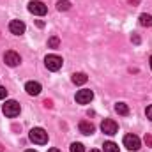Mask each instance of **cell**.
Returning a JSON list of instances; mask_svg holds the SVG:
<instances>
[{"label":"cell","instance_id":"6da1fadb","mask_svg":"<svg viewBox=\"0 0 152 152\" xmlns=\"http://www.w3.org/2000/svg\"><path fill=\"white\" fill-rule=\"evenodd\" d=\"M20 110H21V108H20V103H18V101H12V99H11V101H5V104L2 106L4 115H5V117H11V118H12V117H18V115H20Z\"/></svg>","mask_w":152,"mask_h":152},{"label":"cell","instance_id":"7a4b0ae2","mask_svg":"<svg viewBox=\"0 0 152 152\" xmlns=\"http://www.w3.org/2000/svg\"><path fill=\"white\" fill-rule=\"evenodd\" d=\"M30 140H32L34 143H37V145H44V143L48 142V133H46L42 127H34V129L30 131Z\"/></svg>","mask_w":152,"mask_h":152},{"label":"cell","instance_id":"3957f363","mask_svg":"<svg viewBox=\"0 0 152 152\" xmlns=\"http://www.w3.org/2000/svg\"><path fill=\"white\" fill-rule=\"evenodd\" d=\"M62 64H64V60H62V57H58V55H48V57L44 58V66H46L50 71H58V69L62 67Z\"/></svg>","mask_w":152,"mask_h":152},{"label":"cell","instance_id":"277c9868","mask_svg":"<svg viewBox=\"0 0 152 152\" xmlns=\"http://www.w3.org/2000/svg\"><path fill=\"white\" fill-rule=\"evenodd\" d=\"M101 131L104 134H108V136H113V134H117V131H118V126H117V122L112 120V118H104L101 122Z\"/></svg>","mask_w":152,"mask_h":152},{"label":"cell","instance_id":"5b68a950","mask_svg":"<svg viewBox=\"0 0 152 152\" xmlns=\"http://www.w3.org/2000/svg\"><path fill=\"white\" fill-rule=\"evenodd\" d=\"M92 99H94V92L88 88H81L76 92V103L78 104H88Z\"/></svg>","mask_w":152,"mask_h":152},{"label":"cell","instance_id":"8992f818","mask_svg":"<svg viewBox=\"0 0 152 152\" xmlns=\"http://www.w3.org/2000/svg\"><path fill=\"white\" fill-rule=\"evenodd\" d=\"M4 62H5L9 67H16V66L21 64V57H20L16 51L9 50V51H5V55H4Z\"/></svg>","mask_w":152,"mask_h":152},{"label":"cell","instance_id":"52a82bcc","mask_svg":"<svg viewBox=\"0 0 152 152\" xmlns=\"http://www.w3.org/2000/svg\"><path fill=\"white\" fill-rule=\"evenodd\" d=\"M140 145H142V142H140V138H138L136 134H126V136H124V147H126V149H129V151H138Z\"/></svg>","mask_w":152,"mask_h":152},{"label":"cell","instance_id":"ba28073f","mask_svg":"<svg viewBox=\"0 0 152 152\" xmlns=\"http://www.w3.org/2000/svg\"><path fill=\"white\" fill-rule=\"evenodd\" d=\"M28 11H30L32 14H36V16H44L48 9H46V5H44L42 2L32 0V2H28Z\"/></svg>","mask_w":152,"mask_h":152},{"label":"cell","instance_id":"9c48e42d","mask_svg":"<svg viewBox=\"0 0 152 152\" xmlns=\"http://www.w3.org/2000/svg\"><path fill=\"white\" fill-rule=\"evenodd\" d=\"M25 23L23 21H20V20H12L11 23H9V30L12 32V34H16V36H21L23 32H25Z\"/></svg>","mask_w":152,"mask_h":152},{"label":"cell","instance_id":"30bf717a","mask_svg":"<svg viewBox=\"0 0 152 152\" xmlns=\"http://www.w3.org/2000/svg\"><path fill=\"white\" fill-rule=\"evenodd\" d=\"M78 129H80V133H81V134H92V133L96 131L94 124H92V122H88V120H81V122L78 124Z\"/></svg>","mask_w":152,"mask_h":152},{"label":"cell","instance_id":"8fae6325","mask_svg":"<svg viewBox=\"0 0 152 152\" xmlns=\"http://www.w3.org/2000/svg\"><path fill=\"white\" fill-rule=\"evenodd\" d=\"M25 90H27V94H30V96H39V94H41V83H39V81H27Z\"/></svg>","mask_w":152,"mask_h":152},{"label":"cell","instance_id":"7c38bea8","mask_svg":"<svg viewBox=\"0 0 152 152\" xmlns=\"http://www.w3.org/2000/svg\"><path fill=\"white\" fill-rule=\"evenodd\" d=\"M87 80H88V78H87L85 73H75V75H73V83H75V85H85Z\"/></svg>","mask_w":152,"mask_h":152},{"label":"cell","instance_id":"4fadbf2b","mask_svg":"<svg viewBox=\"0 0 152 152\" xmlns=\"http://www.w3.org/2000/svg\"><path fill=\"white\" fill-rule=\"evenodd\" d=\"M115 112L118 115H127L129 113V106H127L126 103H117V104H115Z\"/></svg>","mask_w":152,"mask_h":152},{"label":"cell","instance_id":"5bb4252c","mask_svg":"<svg viewBox=\"0 0 152 152\" xmlns=\"http://www.w3.org/2000/svg\"><path fill=\"white\" fill-rule=\"evenodd\" d=\"M140 25L142 27H152V16L151 14H140Z\"/></svg>","mask_w":152,"mask_h":152},{"label":"cell","instance_id":"9a60e30c","mask_svg":"<svg viewBox=\"0 0 152 152\" xmlns=\"http://www.w3.org/2000/svg\"><path fill=\"white\" fill-rule=\"evenodd\" d=\"M57 9L58 11H69L71 9V2L69 0H58L57 2Z\"/></svg>","mask_w":152,"mask_h":152},{"label":"cell","instance_id":"2e32d148","mask_svg":"<svg viewBox=\"0 0 152 152\" xmlns=\"http://www.w3.org/2000/svg\"><path fill=\"white\" fill-rule=\"evenodd\" d=\"M103 147H104V152H118V145L113 142H106Z\"/></svg>","mask_w":152,"mask_h":152},{"label":"cell","instance_id":"e0dca14e","mask_svg":"<svg viewBox=\"0 0 152 152\" xmlns=\"http://www.w3.org/2000/svg\"><path fill=\"white\" fill-rule=\"evenodd\" d=\"M58 44H60V39L57 37V36H53V37L48 39V46H50V48H58Z\"/></svg>","mask_w":152,"mask_h":152},{"label":"cell","instance_id":"ac0fdd59","mask_svg":"<svg viewBox=\"0 0 152 152\" xmlns=\"http://www.w3.org/2000/svg\"><path fill=\"white\" fill-rule=\"evenodd\" d=\"M71 152H85V147L81 143L75 142V143H71Z\"/></svg>","mask_w":152,"mask_h":152},{"label":"cell","instance_id":"d6986e66","mask_svg":"<svg viewBox=\"0 0 152 152\" xmlns=\"http://www.w3.org/2000/svg\"><path fill=\"white\" fill-rule=\"evenodd\" d=\"M5 97H7V90H5V87L0 85V99H5Z\"/></svg>","mask_w":152,"mask_h":152},{"label":"cell","instance_id":"ffe728a7","mask_svg":"<svg viewBox=\"0 0 152 152\" xmlns=\"http://www.w3.org/2000/svg\"><path fill=\"white\" fill-rule=\"evenodd\" d=\"M145 143H147L149 147H152V136L151 134H145Z\"/></svg>","mask_w":152,"mask_h":152},{"label":"cell","instance_id":"44dd1931","mask_svg":"<svg viewBox=\"0 0 152 152\" xmlns=\"http://www.w3.org/2000/svg\"><path fill=\"white\" fill-rule=\"evenodd\" d=\"M145 113H147V117L152 120V104H151V106H147V112H145Z\"/></svg>","mask_w":152,"mask_h":152},{"label":"cell","instance_id":"7402d4cb","mask_svg":"<svg viewBox=\"0 0 152 152\" xmlns=\"http://www.w3.org/2000/svg\"><path fill=\"white\" fill-rule=\"evenodd\" d=\"M44 106H46V108H51V101L46 99V101H44Z\"/></svg>","mask_w":152,"mask_h":152},{"label":"cell","instance_id":"603a6c76","mask_svg":"<svg viewBox=\"0 0 152 152\" xmlns=\"http://www.w3.org/2000/svg\"><path fill=\"white\" fill-rule=\"evenodd\" d=\"M48 152H60V151H58V149H50Z\"/></svg>","mask_w":152,"mask_h":152},{"label":"cell","instance_id":"cb8c5ba5","mask_svg":"<svg viewBox=\"0 0 152 152\" xmlns=\"http://www.w3.org/2000/svg\"><path fill=\"white\" fill-rule=\"evenodd\" d=\"M90 152H101V151H97V149H92V151H90Z\"/></svg>","mask_w":152,"mask_h":152},{"label":"cell","instance_id":"d4e9b609","mask_svg":"<svg viewBox=\"0 0 152 152\" xmlns=\"http://www.w3.org/2000/svg\"><path fill=\"white\" fill-rule=\"evenodd\" d=\"M25 152H37V151H32V149H28V151H25Z\"/></svg>","mask_w":152,"mask_h":152},{"label":"cell","instance_id":"484cf974","mask_svg":"<svg viewBox=\"0 0 152 152\" xmlns=\"http://www.w3.org/2000/svg\"><path fill=\"white\" fill-rule=\"evenodd\" d=\"M151 69H152V57H151Z\"/></svg>","mask_w":152,"mask_h":152}]
</instances>
